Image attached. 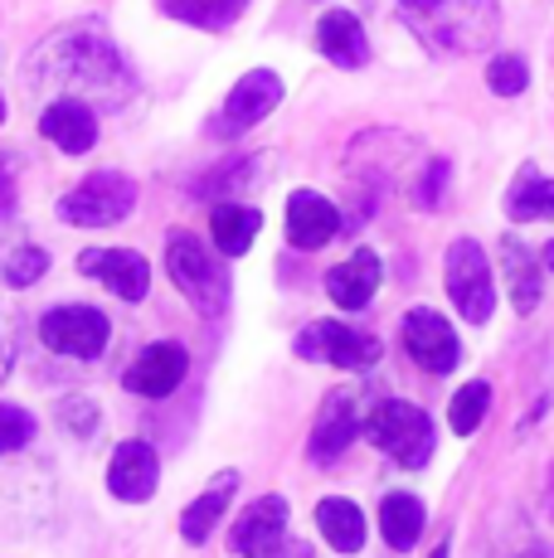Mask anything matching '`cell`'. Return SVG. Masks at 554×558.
<instances>
[{"mask_svg": "<svg viewBox=\"0 0 554 558\" xmlns=\"http://www.w3.org/2000/svg\"><path fill=\"white\" fill-rule=\"evenodd\" d=\"M20 83H25L29 98H45V102L73 98L88 107H122L132 98V73H127L122 53L93 25H69L59 35H49L25 59Z\"/></svg>", "mask_w": 554, "mask_h": 558, "instance_id": "cell-1", "label": "cell"}, {"mask_svg": "<svg viewBox=\"0 0 554 558\" xmlns=\"http://www.w3.org/2000/svg\"><path fill=\"white\" fill-rule=\"evenodd\" d=\"M399 20L419 35L423 49L467 59L501 39V5L496 0H399Z\"/></svg>", "mask_w": 554, "mask_h": 558, "instance_id": "cell-2", "label": "cell"}, {"mask_svg": "<svg viewBox=\"0 0 554 558\" xmlns=\"http://www.w3.org/2000/svg\"><path fill=\"white\" fill-rule=\"evenodd\" d=\"M166 272L200 316H219V311L229 306V267H224L195 233H176V239L166 243Z\"/></svg>", "mask_w": 554, "mask_h": 558, "instance_id": "cell-3", "label": "cell"}, {"mask_svg": "<svg viewBox=\"0 0 554 558\" xmlns=\"http://www.w3.org/2000/svg\"><path fill=\"white\" fill-rule=\"evenodd\" d=\"M365 437L385 457H394L399 466H413V471L429 466L433 442H438L433 417L423 413L419 403H404V399H385V403L370 408V413H365Z\"/></svg>", "mask_w": 554, "mask_h": 558, "instance_id": "cell-4", "label": "cell"}, {"mask_svg": "<svg viewBox=\"0 0 554 558\" xmlns=\"http://www.w3.org/2000/svg\"><path fill=\"white\" fill-rule=\"evenodd\" d=\"M443 282H447V302L457 306V316L486 326L496 311V282H492V263H486L482 243L457 239L443 257Z\"/></svg>", "mask_w": 554, "mask_h": 558, "instance_id": "cell-5", "label": "cell"}, {"mask_svg": "<svg viewBox=\"0 0 554 558\" xmlns=\"http://www.w3.org/2000/svg\"><path fill=\"white\" fill-rule=\"evenodd\" d=\"M55 209L73 229H108V223H122L136 209V185L122 170H98V175L79 180Z\"/></svg>", "mask_w": 554, "mask_h": 558, "instance_id": "cell-6", "label": "cell"}, {"mask_svg": "<svg viewBox=\"0 0 554 558\" xmlns=\"http://www.w3.org/2000/svg\"><path fill=\"white\" fill-rule=\"evenodd\" d=\"M292 350H297V360L332 364V369H365V364L380 360L375 336H360V330L340 326V320H312V326H302Z\"/></svg>", "mask_w": 554, "mask_h": 558, "instance_id": "cell-7", "label": "cell"}, {"mask_svg": "<svg viewBox=\"0 0 554 558\" xmlns=\"http://www.w3.org/2000/svg\"><path fill=\"white\" fill-rule=\"evenodd\" d=\"M108 336L112 326L98 306H55L39 320V340L69 360H98L108 350Z\"/></svg>", "mask_w": 554, "mask_h": 558, "instance_id": "cell-8", "label": "cell"}, {"mask_svg": "<svg viewBox=\"0 0 554 558\" xmlns=\"http://www.w3.org/2000/svg\"><path fill=\"white\" fill-rule=\"evenodd\" d=\"M399 336H404L409 360L419 364V369H429V374H453L457 360H462V340H457V330L443 320V311L413 306L409 316H404Z\"/></svg>", "mask_w": 554, "mask_h": 558, "instance_id": "cell-9", "label": "cell"}, {"mask_svg": "<svg viewBox=\"0 0 554 558\" xmlns=\"http://www.w3.org/2000/svg\"><path fill=\"white\" fill-rule=\"evenodd\" d=\"M360 433H365V408H360V393L356 389H336L332 399L322 403V413H316V427H312V437H306V452H312V461H322L326 466V461H336Z\"/></svg>", "mask_w": 554, "mask_h": 558, "instance_id": "cell-10", "label": "cell"}, {"mask_svg": "<svg viewBox=\"0 0 554 558\" xmlns=\"http://www.w3.org/2000/svg\"><path fill=\"white\" fill-rule=\"evenodd\" d=\"M277 102H282V78H277L273 69H253V73H243V78L233 83V93L224 98V117L215 122V132H219V136H239V132H249V126H258Z\"/></svg>", "mask_w": 554, "mask_h": 558, "instance_id": "cell-11", "label": "cell"}, {"mask_svg": "<svg viewBox=\"0 0 554 558\" xmlns=\"http://www.w3.org/2000/svg\"><path fill=\"white\" fill-rule=\"evenodd\" d=\"M79 272L93 277V282H103L112 296H122V302H142L146 287H152V267H146V257L132 253V248H83Z\"/></svg>", "mask_w": 554, "mask_h": 558, "instance_id": "cell-12", "label": "cell"}, {"mask_svg": "<svg viewBox=\"0 0 554 558\" xmlns=\"http://www.w3.org/2000/svg\"><path fill=\"white\" fill-rule=\"evenodd\" d=\"M185 369H190L185 345L156 340V345H146L142 355L132 360V369H127L122 384L136 393V399H170V393L180 389V379H185Z\"/></svg>", "mask_w": 554, "mask_h": 558, "instance_id": "cell-13", "label": "cell"}, {"mask_svg": "<svg viewBox=\"0 0 554 558\" xmlns=\"http://www.w3.org/2000/svg\"><path fill=\"white\" fill-rule=\"evenodd\" d=\"M156 486H161V457H156L152 442H122L108 461V490L117 500H127V506H142V500L156 496Z\"/></svg>", "mask_w": 554, "mask_h": 558, "instance_id": "cell-14", "label": "cell"}, {"mask_svg": "<svg viewBox=\"0 0 554 558\" xmlns=\"http://www.w3.org/2000/svg\"><path fill=\"white\" fill-rule=\"evenodd\" d=\"M282 539H287V500L282 496L253 500L229 530V549L239 558H268Z\"/></svg>", "mask_w": 554, "mask_h": 558, "instance_id": "cell-15", "label": "cell"}, {"mask_svg": "<svg viewBox=\"0 0 554 558\" xmlns=\"http://www.w3.org/2000/svg\"><path fill=\"white\" fill-rule=\"evenodd\" d=\"M340 233V209L326 195H316V190H297L292 199H287V243L302 253H316L326 248Z\"/></svg>", "mask_w": 554, "mask_h": 558, "instance_id": "cell-16", "label": "cell"}, {"mask_svg": "<svg viewBox=\"0 0 554 558\" xmlns=\"http://www.w3.org/2000/svg\"><path fill=\"white\" fill-rule=\"evenodd\" d=\"M39 136H45V142H55L59 151L83 156V151H93V146H98V112H93L88 102H73V98L49 102L45 117H39Z\"/></svg>", "mask_w": 554, "mask_h": 558, "instance_id": "cell-17", "label": "cell"}, {"mask_svg": "<svg viewBox=\"0 0 554 558\" xmlns=\"http://www.w3.org/2000/svg\"><path fill=\"white\" fill-rule=\"evenodd\" d=\"M380 282H385L380 253L360 248V253H350L340 267H332V272H326V296H332L336 306H346V311H365L370 296L380 292Z\"/></svg>", "mask_w": 554, "mask_h": 558, "instance_id": "cell-18", "label": "cell"}, {"mask_svg": "<svg viewBox=\"0 0 554 558\" xmlns=\"http://www.w3.org/2000/svg\"><path fill=\"white\" fill-rule=\"evenodd\" d=\"M496 257H501V277H506L510 306H516L520 316H530V311L540 306V292H545V277H540L535 253H530L516 233H506V239L496 243Z\"/></svg>", "mask_w": 554, "mask_h": 558, "instance_id": "cell-19", "label": "cell"}, {"mask_svg": "<svg viewBox=\"0 0 554 558\" xmlns=\"http://www.w3.org/2000/svg\"><path fill=\"white\" fill-rule=\"evenodd\" d=\"M316 45L332 63L340 69H360L370 59V45H365V25H360L350 10H326L322 25H316Z\"/></svg>", "mask_w": 554, "mask_h": 558, "instance_id": "cell-20", "label": "cell"}, {"mask_svg": "<svg viewBox=\"0 0 554 558\" xmlns=\"http://www.w3.org/2000/svg\"><path fill=\"white\" fill-rule=\"evenodd\" d=\"M233 490H239V471H219V476L200 490V500H190V510L180 514V534H185L190 544H205L209 534H215V524L224 520V510H229Z\"/></svg>", "mask_w": 554, "mask_h": 558, "instance_id": "cell-21", "label": "cell"}, {"mask_svg": "<svg viewBox=\"0 0 554 558\" xmlns=\"http://www.w3.org/2000/svg\"><path fill=\"white\" fill-rule=\"evenodd\" d=\"M506 219L510 223H535L554 219V180L540 175L535 166H520L506 190Z\"/></svg>", "mask_w": 554, "mask_h": 558, "instance_id": "cell-22", "label": "cell"}, {"mask_svg": "<svg viewBox=\"0 0 554 558\" xmlns=\"http://www.w3.org/2000/svg\"><path fill=\"white\" fill-rule=\"evenodd\" d=\"M316 530L326 534V544H332L336 554L365 549V514H360V506L346 496H326L322 506H316Z\"/></svg>", "mask_w": 554, "mask_h": 558, "instance_id": "cell-23", "label": "cell"}, {"mask_svg": "<svg viewBox=\"0 0 554 558\" xmlns=\"http://www.w3.org/2000/svg\"><path fill=\"white\" fill-rule=\"evenodd\" d=\"M258 229H263V214L249 209V204H215V214H209V233H215V248L224 257L249 253Z\"/></svg>", "mask_w": 554, "mask_h": 558, "instance_id": "cell-24", "label": "cell"}, {"mask_svg": "<svg viewBox=\"0 0 554 558\" xmlns=\"http://www.w3.org/2000/svg\"><path fill=\"white\" fill-rule=\"evenodd\" d=\"M423 524H429V514H423V500L419 496H385V506H380V534L389 539V549H413L423 534Z\"/></svg>", "mask_w": 554, "mask_h": 558, "instance_id": "cell-25", "label": "cell"}, {"mask_svg": "<svg viewBox=\"0 0 554 558\" xmlns=\"http://www.w3.org/2000/svg\"><path fill=\"white\" fill-rule=\"evenodd\" d=\"M161 10L180 25L195 29H229L249 10V0H161Z\"/></svg>", "mask_w": 554, "mask_h": 558, "instance_id": "cell-26", "label": "cell"}, {"mask_svg": "<svg viewBox=\"0 0 554 558\" xmlns=\"http://www.w3.org/2000/svg\"><path fill=\"white\" fill-rule=\"evenodd\" d=\"M486 408H492V384H486V379H472V384H462V389L453 393L447 423H453V433H457V437H472L477 427H482Z\"/></svg>", "mask_w": 554, "mask_h": 558, "instance_id": "cell-27", "label": "cell"}, {"mask_svg": "<svg viewBox=\"0 0 554 558\" xmlns=\"http://www.w3.org/2000/svg\"><path fill=\"white\" fill-rule=\"evenodd\" d=\"M486 88L496 93V98H520V93L530 88V69L520 53H496L492 63H486Z\"/></svg>", "mask_w": 554, "mask_h": 558, "instance_id": "cell-28", "label": "cell"}, {"mask_svg": "<svg viewBox=\"0 0 554 558\" xmlns=\"http://www.w3.org/2000/svg\"><path fill=\"white\" fill-rule=\"evenodd\" d=\"M45 272H49V253L35 248V243H25V248H15L5 257V282L10 287H35Z\"/></svg>", "mask_w": 554, "mask_h": 558, "instance_id": "cell-29", "label": "cell"}, {"mask_svg": "<svg viewBox=\"0 0 554 558\" xmlns=\"http://www.w3.org/2000/svg\"><path fill=\"white\" fill-rule=\"evenodd\" d=\"M35 437V417L20 403H0V452H20Z\"/></svg>", "mask_w": 554, "mask_h": 558, "instance_id": "cell-30", "label": "cell"}, {"mask_svg": "<svg viewBox=\"0 0 554 558\" xmlns=\"http://www.w3.org/2000/svg\"><path fill=\"white\" fill-rule=\"evenodd\" d=\"M59 417H63V427L79 433V437H93V427H98V408H93L88 399H63Z\"/></svg>", "mask_w": 554, "mask_h": 558, "instance_id": "cell-31", "label": "cell"}, {"mask_svg": "<svg viewBox=\"0 0 554 558\" xmlns=\"http://www.w3.org/2000/svg\"><path fill=\"white\" fill-rule=\"evenodd\" d=\"M443 185H447V160H429V175L419 180V195H413V204L419 209H433L443 195Z\"/></svg>", "mask_w": 554, "mask_h": 558, "instance_id": "cell-32", "label": "cell"}, {"mask_svg": "<svg viewBox=\"0 0 554 558\" xmlns=\"http://www.w3.org/2000/svg\"><path fill=\"white\" fill-rule=\"evenodd\" d=\"M10 364H15V316L0 306V384H5Z\"/></svg>", "mask_w": 554, "mask_h": 558, "instance_id": "cell-33", "label": "cell"}, {"mask_svg": "<svg viewBox=\"0 0 554 558\" xmlns=\"http://www.w3.org/2000/svg\"><path fill=\"white\" fill-rule=\"evenodd\" d=\"M15 209V175H10V166L0 160V214Z\"/></svg>", "mask_w": 554, "mask_h": 558, "instance_id": "cell-34", "label": "cell"}, {"mask_svg": "<svg viewBox=\"0 0 554 558\" xmlns=\"http://www.w3.org/2000/svg\"><path fill=\"white\" fill-rule=\"evenodd\" d=\"M268 558H312V544H302V539H292V534H287V539L277 544Z\"/></svg>", "mask_w": 554, "mask_h": 558, "instance_id": "cell-35", "label": "cell"}, {"mask_svg": "<svg viewBox=\"0 0 554 558\" xmlns=\"http://www.w3.org/2000/svg\"><path fill=\"white\" fill-rule=\"evenodd\" d=\"M545 514L554 520V466H550V476H545Z\"/></svg>", "mask_w": 554, "mask_h": 558, "instance_id": "cell-36", "label": "cell"}, {"mask_svg": "<svg viewBox=\"0 0 554 558\" xmlns=\"http://www.w3.org/2000/svg\"><path fill=\"white\" fill-rule=\"evenodd\" d=\"M540 263H545V267H550V272H554V239L545 243V257H540Z\"/></svg>", "mask_w": 554, "mask_h": 558, "instance_id": "cell-37", "label": "cell"}, {"mask_svg": "<svg viewBox=\"0 0 554 558\" xmlns=\"http://www.w3.org/2000/svg\"><path fill=\"white\" fill-rule=\"evenodd\" d=\"M433 558H447V539L438 544V549H433Z\"/></svg>", "mask_w": 554, "mask_h": 558, "instance_id": "cell-38", "label": "cell"}, {"mask_svg": "<svg viewBox=\"0 0 554 558\" xmlns=\"http://www.w3.org/2000/svg\"><path fill=\"white\" fill-rule=\"evenodd\" d=\"M0 122H5V98H0Z\"/></svg>", "mask_w": 554, "mask_h": 558, "instance_id": "cell-39", "label": "cell"}, {"mask_svg": "<svg viewBox=\"0 0 554 558\" xmlns=\"http://www.w3.org/2000/svg\"><path fill=\"white\" fill-rule=\"evenodd\" d=\"M526 558H545V554H526Z\"/></svg>", "mask_w": 554, "mask_h": 558, "instance_id": "cell-40", "label": "cell"}]
</instances>
